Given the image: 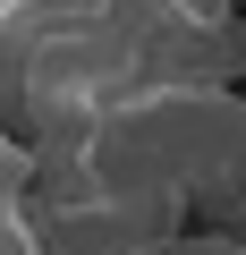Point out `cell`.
Segmentation results:
<instances>
[{
  "mask_svg": "<svg viewBox=\"0 0 246 255\" xmlns=\"http://www.w3.org/2000/svg\"><path fill=\"white\" fill-rule=\"evenodd\" d=\"M26 187H34V153L0 128V204H26Z\"/></svg>",
  "mask_w": 246,
  "mask_h": 255,
  "instance_id": "1",
  "label": "cell"
},
{
  "mask_svg": "<svg viewBox=\"0 0 246 255\" xmlns=\"http://www.w3.org/2000/svg\"><path fill=\"white\" fill-rule=\"evenodd\" d=\"M221 9H238V0H221Z\"/></svg>",
  "mask_w": 246,
  "mask_h": 255,
  "instance_id": "2",
  "label": "cell"
}]
</instances>
